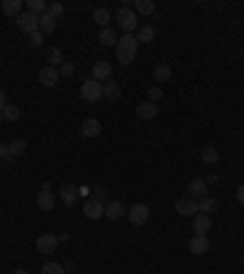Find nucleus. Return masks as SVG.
Masks as SVG:
<instances>
[{
  "label": "nucleus",
  "mask_w": 244,
  "mask_h": 274,
  "mask_svg": "<svg viewBox=\"0 0 244 274\" xmlns=\"http://www.w3.org/2000/svg\"><path fill=\"white\" fill-rule=\"evenodd\" d=\"M137 47H139V42H137V37H132V35H122L118 39L115 49H118V59H120L122 66H129L137 59Z\"/></svg>",
  "instance_id": "f257e3e1"
},
{
  "label": "nucleus",
  "mask_w": 244,
  "mask_h": 274,
  "mask_svg": "<svg viewBox=\"0 0 244 274\" xmlns=\"http://www.w3.org/2000/svg\"><path fill=\"white\" fill-rule=\"evenodd\" d=\"M115 20H118V27H120L124 35H129L132 30L139 27V25H137V15H134V10H129V7H124V5L118 10V17H115Z\"/></svg>",
  "instance_id": "f03ea898"
},
{
  "label": "nucleus",
  "mask_w": 244,
  "mask_h": 274,
  "mask_svg": "<svg viewBox=\"0 0 244 274\" xmlns=\"http://www.w3.org/2000/svg\"><path fill=\"white\" fill-rule=\"evenodd\" d=\"M81 98L85 103H95V101H100L103 98V83H98L95 78H88V81H83L81 86Z\"/></svg>",
  "instance_id": "7ed1b4c3"
},
{
  "label": "nucleus",
  "mask_w": 244,
  "mask_h": 274,
  "mask_svg": "<svg viewBox=\"0 0 244 274\" xmlns=\"http://www.w3.org/2000/svg\"><path fill=\"white\" fill-rule=\"evenodd\" d=\"M17 27L22 30V32H27V35H35V32H40V15H35V12H22V15H17Z\"/></svg>",
  "instance_id": "20e7f679"
},
{
  "label": "nucleus",
  "mask_w": 244,
  "mask_h": 274,
  "mask_svg": "<svg viewBox=\"0 0 244 274\" xmlns=\"http://www.w3.org/2000/svg\"><path fill=\"white\" fill-rule=\"evenodd\" d=\"M127 218H129L132 225H144V223L149 220V206H144V203H134V206L127 211Z\"/></svg>",
  "instance_id": "39448f33"
},
{
  "label": "nucleus",
  "mask_w": 244,
  "mask_h": 274,
  "mask_svg": "<svg viewBox=\"0 0 244 274\" xmlns=\"http://www.w3.org/2000/svg\"><path fill=\"white\" fill-rule=\"evenodd\" d=\"M83 213H85V218L98 220V218H103V216H105V206H103V201L90 198V201H85V203H83Z\"/></svg>",
  "instance_id": "423d86ee"
},
{
  "label": "nucleus",
  "mask_w": 244,
  "mask_h": 274,
  "mask_svg": "<svg viewBox=\"0 0 244 274\" xmlns=\"http://www.w3.org/2000/svg\"><path fill=\"white\" fill-rule=\"evenodd\" d=\"M56 247H59V237L54 233H44L37 237V250H40L41 255H51Z\"/></svg>",
  "instance_id": "0eeeda50"
},
{
  "label": "nucleus",
  "mask_w": 244,
  "mask_h": 274,
  "mask_svg": "<svg viewBox=\"0 0 244 274\" xmlns=\"http://www.w3.org/2000/svg\"><path fill=\"white\" fill-rule=\"evenodd\" d=\"M173 208H176V213H181V216H198V201H196V198H178V201L173 203Z\"/></svg>",
  "instance_id": "6e6552de"
},
{
  "label": "nucleus",
  "mask_w": 244,
  "mask_h": 274,
  "mask_svg": "<svg viewBox=\"0 0 244 274\" xmlns=\"http://www.w3.org/2000/svg\"><path fill=\"white\" fill-rule=\"evenodd\" d=\"M110 76H113V66H110V61H105V59H100V61H95L93 64V78L100 83L103 78L105 81H110Z\"/></svg>",
  "instance_id": "1a4fd4ad"
},
{
  "label": "nucleus",
  "mask_w": 244,
  "mask_h": 274,
  "mask_svg": "<svg viewBox=\"0 0 244 274\" xmlns=\"http://www.w3.org/2000/svg\"><path fill=\"white\" fill-rule=\"evenodd\" d=\"M188 250H191L193 255H205V252L210 250V240H207V235H193L191 242H188Z\"/></svg>",
  "instance_id": "9d476101"
},
{
  "label": "nucleus",
  "mask_w": 244,
  "mask_h": 274,
  "mask_svg": "<svg viewBox=\"0 0 244 274\" xmlns=\"http://www.w3.org/2000/svg\"><path fill=\"white\" fill-rule=\"evenodd\" d=\"M59 69H54V66H46V69H41L40 71V83L44 88H54L56 83H59Z\"/></svg>",
  "instance_id": "9b49d317"
},
{
  "label": "nucleus",
  "mask_w": 244,
  "mask_h": 274,
  "mask_svg": "<svg viewBox=\"0 0 244 274\" xmlns=\"http://www.w3.org/2000/svg\"><path fill=\"white\" fill-rule=\"evenodd\" d=\"M137 115L142 117V120H154V117L159 115V106L152 103V101H144V103L137 106Z\"/></svg>",
  "instance_id": "f8f14e48"
},
{
  "label": "nucleus",
  "mask_w": 244,
  "mask_h": 274,
  "mask_svg": "<svg viewBox=\"0 0 244 274\" xmlns=\"http://www.w3.org/2000/svg\"><path fill=\"white\" fill-rule=\"evenodd\" d=\"M188 194H191V198H196V201L205 198V196H207V181H203V179H193V181L188 184Z\"/></svg>",
  "instance_id": "ddd939ff"
},
{
  "label": "nucleus",
  "mask_w": 244,
  "mask_h": 274,
  "mask_svg": "<svg viewBox=\"0 0 244 274\" xmlns=\"http://www.w3.org/2000/svg\"><path fill=\"white\" fill-rule=\"evenodd\" d=\"M100 130H103L100 122L95 117H88V120H83V125H81V137H98Z\"/></svg>",
  "instance_id": "4468645a"
},
{
  "label": "nucleus",
  "mask_w": 244,
  "mask_h": 274,
  "mask_svg": "<svg viewBox=\"0 0 244 274\" xmlns=\"http://www.w3.org/2000/svg\"><path fill=\"white\" fill-rule=\"evenodd\" d=\"M59 196L64 198L66 206H74L76 198H79V186H76V184H61V194Z\"/></svg>",
  "instance_id": "2eb2a0df"
},
{
  "label": "nucleus",
  "mask_w": 244,
  "mask_h": 274,
  "mask_svg": "<svg viewBox=\"0 0 244 274\" xmlns=\"http://www.w3.org/2000/svg\"><path fill=\"white\" fill-rule=\"evenodd\" d=\"M120 83H118V81H113V78H110V81H105V83H103V98H108V101H118V98H120Z\"/></svg>",
  "instance_id": "dca6fc26"
},
{
  "label": "nucleus",
  "mask_w": 244,
  "mask_h": 274,
  "mask_svg": "<svg viewBox=\"0 0 244 274\" xmlns=\"http://www.w3.org/2000/svg\"><path fill=\"white\" fill-rule=\"evenodd\" d=\"M212 228V220H210V216H193V230H196V235H205L207 230Z\"/></svg>",
  "instance_id": "f3484780"
},
{
  "label": "nucleus",
  "mask_w": 244,
  "mask_h": 274,
  "mask_svg": "<svg viewBox=\"0 0 244 274\" xmlns=\"http://www.w3.org/2000/svg\"><path fill=\"white\" fill-rule=\"evenodd\" d=\"M124 213H127V211H124L122 201H110V203L105 206V216H108L110 220H120Z\"/></svg>",
  "instance_id": "a211bd4d"
},
{
  "label": "nucleus",
  "mask_w": 244,
  "mask_h": 274,
  "mask_svg": "<svg viewBox=\"0 0 244 274\" xmlns=\"http://www.w3.org/2000/svg\"><path fill=\"white\" fill-rule=\"evenodd\" d=\"M56 30V17H51L49 12L40 15V32L41 35H51Z\"/></svg>",
  "instance_id": "6ab92c4d"
},
{
  "label": "nucleus",
  "mask_w": 244,
  "mask_h": 274,
  "mask_svg": "<svg viewBox=\"0 0 244 274\" xmlns=\"http://www.w3.org/2000/svg\"><path fill=\"white\" fill-rule=\"evenodd\" d=\"M217 211V201L212 198V196H205L198 201V213H203V216H212Z\"/></svg>",
  "instance_id": "aec40b11"
},
{
  "label": "nucleus",
  "mask_w": 244,
  "mask_h": 274,
  "mask_svg": "<svg viewBox=\"0 0 244 274\" xmlns=\"http://www.w3.org/2000/svg\"><path fill=\"white\" fill-rule=\"evenodd\" d=\"M2 12L10 15V17L22 15V0H5V2H2Z\"/></svg>",
  "instance_id": "412c9836"
},
{
  "label": "nucleus",
  "mask_w": 244,
  "mask_h": 274,
  "mask_svg": "<svg viewBox=\"0 0 244 274\" xmlns=\"http://www.w3.org/2000/svg\"><path fill=\"white\" fill-rule=\"evenodd\" d=\"M54 203H56V198H54L51 191H40V196H37V206H40L41 211H51Z\"/></svg>",
  "instance_id": "4be33fe9"
},
{
  "label": "nucleus",
  "mask_w": 244,
  "mask_h": 274,
  "mask_svg": "<svg viewBox=\"0 0 244 274\" xmlns=\"http://www.w3.org/2000/svg\"><path fill=\"white\" fill-rule=\"evenodd\" d=\"M154 37H157V30H154L152 25L137 27V42H154Z\"/></svg>",
  "instance_id": "5701e85b"
},
{
  "label": "nucleus",
  "mask_w": 244,
  "mask_h": 274,
  "mask_svg": "<svg viewBox=\"0 0 244 274\" xmlns=\"http://www.w3.org/2000/svg\"><path fill=\"white\" fill-rule=\"evenodd\" d=\"M100 42H103V44H105V47H113V44H118V32H115V30H113V27H103V30H100Z\"/></svg>",
  "instance_id": "b1692460"
},
{
  "label": "nucleus",
  "mask_w": 244,
  "mask_h": 274,
  "mask_svg": "<svg viewBox=\"0 0 244 274\" xmlns=\"http://www.w3.org/2000/svg\"><path fill=\"white\" fill-rule=\"evenodd\" d=\"M134 15H154L152 0H134Z\"/></svg>",
  "instance_id": "393cba45"
},
{
  "label": "nucleus",
  "mask_w": 244,
  "mask_h": 274,
  "mask_svg": "<svg viewBox=\"0 0 244 274\" xmlns=\"http://www.w3.org/2000/svg\"><path fill=\"white\" fill-rule=\"evenodd\" d=\"M93 22L100 25V27H108V22H110V12H108L105 7H95V10H93Z\"/></svg>",
  "instance_id": "a878e982"
},
{
  "label": "nucleus",
  "mask_w": 244,
  "mask_h": 274,
  "mask_svg": "<svg viewBox=\"0 0 244 274\" xmlns=\"http://www.w3.org/2000/svg\"><path fill=\"white\" fill-rule=\"evenodd\" d=\"M7 147H10V155H12V159H15V157L25 155V150H27V140L17 137V140H12V142H10Z\"/></svg>",
  "instance_id": "bb28decb"
},
{
  "label": "nucleus",
  "mask_w": 244,
  "mask_h": 274,
  "mask_svg": "<svg viewBox=\"0 0 244 274\" xmlns=\"http://www.w3.org/2000/svg\"><path fill=\"white\" fill-rule=\"evenodd\" d=\"M46 56H49V64H51V66H54V69H56V66H61V64H64V54H61V49H59V47H51V49H49V54H46Z\"/></svg>",
  "instance_id": "cd10ccee"
},
{
  "label": "nucleus",
  "mask_w": 244,
  "mask_h": 274,
  "mask_svg": "<svg viewBox=\"0 0 244 274\" xmlns=\"http://www.w3.org/2000/svg\"><path fill=\"white\" fill-rule=\"evenodd\" d=\"M0 117H2V120H20V108L7 103V106L0 110Z\"/></svg>",
  "instance_id": "c85d7f7f"
},
{
  "label": "nucleus",
  "mask_w": 244,
  "mask_h": 274,
  "mask_svg": "<svg viewBox=\"0 0 244 274\" xmlns=\"http://www.w3.org/2000/svg\"><path fill=\"white\" fill-rule=\"evenodd\" d=\"M154 78H157L159 83L168 81V78H171V66H168V64H159V66L154 69Z\"/></svg>",
  "instance_id": "c756f323"
},
{
  "label": "nucleus",
  "mask_w": 244,
  "mask_h": 274,
  "mask_svg": "<svg viewBox=\"0 0 244 274\" xmlns=\"http://www.w3.org/2000/svg\"><path fill=\"white\" fill-rule=\"evenodd\" d=\"M46 7H49V5H46L44 0H27V10H30V12H35V15H44V12H46Z\"/></svg>",
  "instance_id": "7c9ffc66"
},
{
  "label": "nucleus",
  "mask_w": 244,
  "mask_h": 274,
  "mask_svg": "<svg viewBox=\"0 0 244 274\" xmlns=\"http://www.w3.org/2000/svg\"><path fill=\"white\" fill-rule=\"evenodd\" d=\"M201 159H203L205 164H215V162L220 159V152H217L215 147H205L203 152H201Z\"/></svg>",
  "instance_id": "2f4dec72"
},
{
  "label": "nucleus",
  "mask_w": 244,
  "mask_h": 274,
  "mask_svg": "<svg viewBox=\"0 0 244 274\" xmlns=\"http://www.w3.org/2000/svg\"><path fill=\"white\" fill-rule=\"evenodd\" d=\"M64 265H59V262H46L44 267H41V274H64Z\"/></svg>",
  "instance_id": "473e14b6"
},
{
  "label": "nucleus",
  "mask_w": 244,
  "mask_h": 274,
  "mask_svg": "<svg viewBox=\"0 0 244 274\" xmlns=\"http://www.w3.org/2000/svg\"><path fill=\"white\" fill-rule=\"evenodd\" d=\"M74 74H76V66H74L71 61H64V64L59 66V76L61 78H71Z\"/></svg>",
  "instance_id": "72a5a7b5"
},
{
  "label": "nucleus",
  "mask_w": 244,
  "mask_h": 274,
  "mask_svg": "<svg viewBox=\"0 0 244 274\" xmlns=\"http://www.w3.org/2000/svg\"><path fill=\"white\" fill-rule=\"evenodd\" d=\"M147 96H149V101H152V103H159V101H162V98H163V93H162V86H152Z\"/></svg>",
  "instance_id": "f704fd0d"
},
{
  "label": "nucleus",
  "mask_w": 244,
  "mask_h": 274,
  "mask_svg": "<svg viewBox=\"0 0 244 274\" xmlns=\"http://www.w3.org/2000/svg\"><path fill=\"white\" fill-rule=\"evenodd\" d=\"M46 12H49L51 17H59V15H64V5H61V2H51V5L46 7Z\"/></svg>",
  "instance_id": "c9c22d12"
},
{
  "label": "nucleus",
  "mask_w": 244,
  "mask_h": 274,
  "mask_svg": "<svg viewBox=\"0 0 244 274\" xmlns=\"http://www.w3.org/2000/svg\"><path fill=\"white\" fill-rule=\"evenodd\" d=\"M30 44H32V47H41V44H44V35H41V32L30 35Z\"/></svg>",
  "instance_id": "e433bc0d"
},
{
  "label": "nucleus",
  "mask_w": 244,
  "mask_h": 274,
  "mask_svg": "<svg viewBox=\"0 0 244 274\" xmlns=\"http://www.w3.org/2000/svg\"><path fill=\"white\" fill-rule=\"evenodd\" d=\"M0 159H12V155H10V147H7V145H2V142H0Z\"/></svg>",
  "instance_id": "4c0bfd02"
},
{
  "label": "nucleus",
  "mask_w": 244,
  "mask_h": 274,
  "mask_svg": "<svg viewBox=\"0 0 244 274\" xmlns=\"http://www.w3.org/2000/svg\"><path fill=\"white\" fill-rule=\"evenodd\" d=\"M237 201H240V203L244 206V184L240 186V189H237Z\"/></svg>",
  "instance_id": "58836bf2"
},
{
  "label": "nucleus",
  "mask_w": 244,
  "mask_h": 274,
  "mask_svg": "<svg viewBox=\"0 0 244 274\" xmlns=\"http://www.w3.org/2000/svg\"><path fill=\"white\" fill-rule=\"evenodd\" d=\"M5 106H7V103H5V91H2V88H0V110H2V108H5Z\"/></svg>",
  "instance_id": "ea45409f"
},
{
  "label": "nucleus",
  "mask_w": 244,
  "mask_h": 274,
  "mask_svg": "<svg viewBox=\"0 0 244 274\" xmlns=\"http://www.w3.org/2000/svg\"><path fill=\"white\" fill-rule=\"evenodd\" d=\"M217 179H220L217 174H210V176H207V184H217Z\"/></svg>",
  "instance_id": "a19ab883"
},
{
  "label": "nucleus",
  "mask_w": 244,
  "mask_h": 274,
  "mask_svg": "<svg viewBox=\"0 0 244 274\" xmlns=\"http://www.w3.org/2000/svg\"><path fill=\"white\" fill-rule=\"evenodd\" d=\"M12 274H30V272H27V270H15Z\"/></svg>",
  "instance_id": "79ce46f5"
},
{
  "label": "nucleus",
  "mask_w": 244,
  "mask_h": 274,
  "mask_svg": "<svg viewBox=\"0 0 244 274\" xmlns=\"http://www.w3.org/2000/svg\"><path fill=\"white\" fill-rule=\"evenodd\" d=\"M81 274H85V272H81Z\"/></svg>",
  "instance_id": "37998d69"
}]
</instances>
